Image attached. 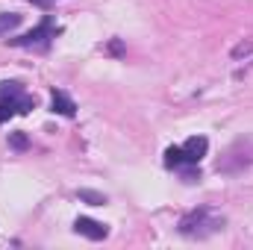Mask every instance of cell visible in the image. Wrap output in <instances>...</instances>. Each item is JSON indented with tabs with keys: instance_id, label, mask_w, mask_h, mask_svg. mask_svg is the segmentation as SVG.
<instances>
[{
	"instance_id": "cell-1",
	"label": "cell",
	"mask_w": 253,
	"mask_h": 250,
	"mask_svg": "<svg viewBox=\"0 0 253 250\" xmlns=\"http://www.w3.org/2000/svg\"><path fill=\"white\" fill-rule=\"evenodd\" d=\"M33 97L24 94L21 83H0V124H6L12 115H24L33 109Z\"/></svg>"
},
{
	"instance_id": "cell-10",
	"label": "cell",
	"mask_w": 253,
	"mask_h": 250,
	"mask_svg": "<svg viewBox=\"0 0 253 250\" xmlns=\"http://www.w3.org/2000/svg\"><path fill=\"white\" fill-rule=\"evenodd\" d=\"M33 3H39V6H50L53 0H33Z\"/></svg>"
},
{
	"instance_id": "cell-2",
	"label": "cell",
	"mask_w": 253,
	"mask_h": 250,
	"mask_svg": "<svg viewBox=\"0 0 253 250\" xmlns=\"http://www.w3.org/2000/svg\"><path fill=\"white\" fill-rule=\"evenodd\" d=\"M56 33H53V21L50 18H44L36 30H30L27 36H21V39H12V44H18V47H33V44H47V39H53Z\"/></svg>"
},
{
	"instance_id": "cell-3",
	"label": "cell",
	"mask_w": 253,
	"mask_h": 250,
	"mask_svg": "<svg viewBox=\"0 0 253 250\" xmlns=\"http://www.w3.org/2000/svg\"><path fill=\"white\" fill-rule=\"evenodd\" d=\"M74 233H80V236H85V239H91V242H100V239L109 236L106 224L91 221V218H77V221H74Z\"/></svg>"
},
{
	"instance_id": "cell-6",
	"label": "cell",
	"mask_w": 253,
	"mask_h": 250,
	"mask_svg": "<svg viewBox=\"0 0 253 250\" xmlns=\"http://www.w3.org/2000/svg\"><path fill=\"white\" fill-rule=\"evenodd\" d=\"M165 165H168V168H180V165H186L183 147H168V150H165Z\"/></svg>"
},
{
	"instance_id": "cell-4",
	"label": "cell",
	"mask_w": 253,
	"mask_h": 250,
	"mask_svg": "<svg viewBox=\"0 0 253 250\" xmlns=\"http://www.w3.org/2000/svg\"><path fill=\"white\" fill-rule=\"evenodd\" d=\"M206 150H209V141H206V135H191L189 141L183 144V156H186V165H197V162L206 156Z\"/></svg>"
},
{
	"instance_id": "cell-5",
	"label": "cell",
	"mask_w": 253,
	"mask_h": 250,
	"mask_svg": "<svg viewBox=\"0 0 253 250\" xmlns=\"http://www.w3.org/2000/svg\"><path fill=\"white\" fill-rule=\"evenodd\" d=\"M50 103H53V112H59V115H65V118H74V112H77L74 100H71L65 91H59V88L53 91V100H50Z\"/></svg>"
},
{
	"instance_id": "cell-8",
	"label": "cell",
	"mask_w": 253,
	"mask_h": 250,
	"mask_svg": "<svg viewBox=\"0 0 253 250\" xmlns=\"http://www.w3.org/2000/svg\"><path fill=\"white\" fill-rule=\"evenodd\" d=\"M80 200H88V203H94V206H103V203H106V197H103V194L88 191V188H80Z\"/></svg>"
},
{
	"instance_id": "cell-7",
	"label": "cell",
	"mask_w": 253,
	"mask_h": 250,
	"mask_svg": "<svg viewBox=\"0 0 253 250\" xmlns=\"http://www.w3.org/2000/svg\"><path fill=\"white\" fill-rule=\"evenodd\" d=\"M18 24H21V15H15V12L0 15V36H3V33H9V30H15Z\"/></svg>"
},
{
	"instance_id": "cell-9",
	"label": "cell",
	"mask_w": 253,
	"mask_h": 250,
	"mask_svg": "<svg viewBox=\"0 0 253 250\" xmlns=\"http://www.w3.org/2000/svg\"><path fill=\"white\" fill-rule=\"evenodd\" d=\"M9 144H12L15 150H27V135H24V132H12V135H9Z\"/></svg>"
}]
</instances>
